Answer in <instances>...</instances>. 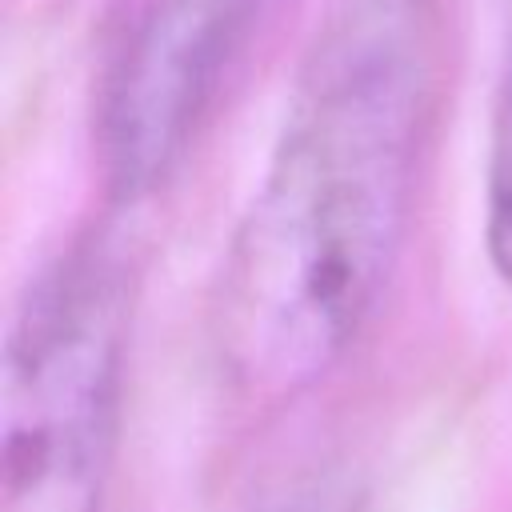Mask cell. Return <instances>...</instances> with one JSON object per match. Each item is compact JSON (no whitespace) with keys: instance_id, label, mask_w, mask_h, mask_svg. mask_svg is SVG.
<instances>
[{"instance_id":"7a4b0ae2","label":"cell","mask_w":512,"mask_h":512,"mask_svg":"<svg viewBox=\"0 0 512 512\" xmlns=\"http://www.w3.org/2000/svg\"><path fill=\"white\" fill-rule=\"evenodd\" d=\"M124 364V272L104 244L60 256L4 352L0 512H96Z\"/></svg>"},{"instance_id":"6da1fadb","label":"cell","mask_w":512,"mask_h":512,"mask_svg":"<svg viewBox=\"0 0 512 512\" xmlns=\"http://www.w3.org/2000/svg\"><path fill=\"white\" fill-rule=\"evenodd\" d=\"M424 100L420 20L404 0H360L312 60L224 252L216 340L244 392L292 396L360 336L404 236Z\"/></svg>"},{"instance_id":"277c9868","label":"cell","mask_w":512,"mask_h":512,"mask_svg":"<svg viewBox=\"0 0 512 512\" xmlns=\"http://www.w3.org/2000/svg\"><path fill=\"white\" fill-rule=\"evenodd\" d=\"M484 244L496 276L512 284V40L492 104L488 172H484Z\"/></svg>"},{"instance_id":"3957f363","label":"cell","mask_w":512,"mask_h":512,"mask_svg":"<svg viewBox=\"0 0 512 512\" xmlns=\"http://www.w3.org/2000/svg\"><path fill=\"white\" fill-rule=\"evenodd\" d=\"M244 0H148L112 64L100 148L116 188L152 184L192 136Z\"/></svg>"}]
</instances>
